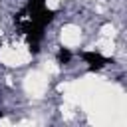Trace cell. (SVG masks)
<instances>
[{"mask_svg":"<svg viewBox=\"0 0 127 127\" xmlns=\"http://www.w3.org/2000/svg\"><path fill=\"white\" fill-rule=\"evenodd\" d=\"M0 117H2V111H0Z\"/></svg>","mask_w":127,"mask_h":127,"instance_id":"obj_3","label":"cell"},{"mask_svg":"<svg viewBox=\"0 0 127 127\" xmlns=\"http://www.w3.org/2000/svg\"><path fill=\"white\" fill-rule=\"evenodd\" d=\"M81 60L87 64V67L91 71H99L105 64H109V58L101 56L99 52H81Z\"/></svg>","mask_w":127,"mask_h":127,"instance_id":"obj_1","label":"cell"},{"mask_svg":"<svg viewBox=\"0 0 127 127\" xmlns=\"http://www.w3.org/2000/svg\"><path fill=\"white\" fill-rule=\"evenodd\" d=\"M69 60H71V52H69L67 48H60V52H58V62H60V64H69Z\"/></svg>","mask_w":127,"mask_h":127,"instance_id":"obj_2","label":"cell"}]
</instances>
